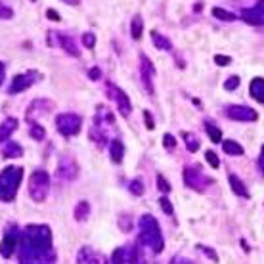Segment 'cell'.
<instances>
[{
    "label": "cell",
    "instance_id": "obj_1",
    "mask_svg": "<svg viewBox=\"0 0 264 264\" xmlns=\"http://www.w3.org/2000/svg\"><path fill=\"white\" fill-rule=\"evenodd\" d=\"M52 230L46 224H31L21 232L19 253H50Z\"/></svg>",
    "mask_w": 264,
    "mask_h": 264
},
{
    "label": "cell",
    "instance_id": "obj_2",
    "mask_svg": "<svg viewBox=\"0 0 264 264\" xmlns=\"http://www.w3.org/2000/svg\"><path fill=\"white\" fill-rule=\"evenodd\" d=\"M140 228V243L150 247L153 253H161L165 249V239L163 232L159 222L155 220V216L151 214H142L138 220Z\"/></svg>",
    "mask_w": 264,
    "mask_h": 264
},
{
    "label": "cell",
    "instance_id": "obj_3",
    "mask_svg": "<svg viewBox=\"0 0 264 264\" xmlns=\"http://www.w3.org/2000/svg\"><path fill=\"white\" fill-rule=\"evenodd\" d=\"M23 180V169L21 167H6L0 173V201H13L19 184Z\"/></svg>",
    "mask_w": 264,
    "mask_h": 264
},
{
    "label": "cell",
    "instance_id": "obj_4",
    "mask_svg": "<svg viewBox=\"0 0 264 264\" xmlns=\"http://www.w3.org/2000/svg\"><path fill=\"white\" fill-rule=\"evenodd\" d=\"M50 191V175L46 171H35L29 178V195L37 203H42Z\"/></svg>",
    "mask_w": 264,
    "mask_h": 264
},
{
    "label": "cell",
    "instance_id": "obj_5",
    "mask_svg": "<svg viewBox=\"0 0 264 264\" xmlns=\"http://www.w3.org/2000/svg\"><path fill=\"white\" fill-rule=\"evenodd\" d=\"M81 126H83V117L79 113H62L56 117V128L65 138L79 134Z\"/></svg>",
    "mask_w": 264,
    "mask_h": 264
},
{
    "label": "cell",
    "instance_id": "obj_6",
    "mask_svg": "<svg viewBox=\"0 0 264 264\" xmlns=\"http://www.w3.org/2000/svg\"><path fill=\"white\" fill-rule=\"evenodd\" d=\"M184 184L189 189L205 191V189L213 184V178L203 175L201 171H199V167H184Z\"/></svg>",
    "mask_w": 264,
    "mask_h": 264
},
{
    "label": "cell",
    "instance_id": "obj_7",
    "mask_svg": "<svg viewBox=\"0 0 264 264\" xmlns=\"http://www.w3.org/2000/svg\"><path fill=\"white\" fill-rule=\"evenodd\" d=\"M48 44H50V46H60L62 50H65L69 56H73V58H79V56H81V52H79V48L75 46L73 38L69 37V35H65V33H56V31L48 33Z\"/></svg>",
    "mask_w": 264,
    "mask_h": 264
},
{
    "label": "cell",
    "instance_id": "obj_8",
    "mask_svg": "<svg viewBox=\"0 0 264 264\" xmlns=\"http://www.w3.org/2000/svg\"><path fill=\"white\" fill-rule=\"evenodd\" d=\"M19 238H21V232L17 230V226H8L6 234H4V239L0 243V253H2L4 259H10L13 255V251L19 245Z\"/></svg>",
    "mask_w": 264,
    "mask_h": 264
},
{
    "label": "cell",
    "instance_id": "obj_9",
    "mask_svg": "<svg viewBox=\"0 0 264 264\" xmlns=\"http://www.w3.org/2000/svg\"><path fill=\"white\" fill-rule=\"evenodd\" d=\"M40 75L37 71H27V73H21V75H15L12 81V85L8 88V94H19V92H25L27 88H31L35 83H37Z\"/></svg>",
    "mask_w": 264,
    "mask_h": 264
},
{
    "label": "cell",
    "instance_id": "obj_10",
    "mask_svg": "<svg viewBox=\"0 0 264 264\" xmlns=\"http://www.w3.org/2000/svg\"><path fill=\"white\" fill-rule=\"evenodd\" d=\"M107 92H109V96L115 100L117 103V107H119V111L123 117H128V115L132 113V103H130V98L126 96V92H123L119 87H115L113 83H107Z\"/></svg>",
    "mask_w": 264,
    "mask_h": 264
},
{
    "label": "cell",
    "instance_id": "obj_11",
    "mask_svg": "<svg viewBox=\"0 0 264 264\" xmlns=\"http://www.w3.org/2000/svg\"><path fill=\"white\" fill-rule=\"evenodd\" d=\"M140 77H142V85L148 90V94H153V77H155V67L151 60L146 54H140Z\"/></svg>",
    "mask_w": 264,
    "mask_h": 264
},
{
    "label": "cell",
    "instance_id": "obj_12",
    "mask_svg": "<svg viewBox=\"0 0 264 264\" xmlns=\"http://www.w3.org/2000/svg\"><path fill=\"white\" fill-rule=\"evenodd\" d=\"M228 119H234V121H243V123H249V121H257L259 113L249 107V105H228L226 107Z\"/></svg>",
    "mask_w": 264,
    "mask_h": 264
},
{
    "label": "cell",
    "instance_id": "obj_13",
    "mask_svg": "<svg viewBox=\"0 0 264 264\" xmlns=\"http://www.w3.org/2000/svg\"><path fill=\"white\" fill-rule=\"evenodd\" d=\"M241 19L249 25H264V0H259L257 6L253 8H245L241 12Z\"/></svg>",
    "mask_w": 264,
    "mask_h": 264
},
{
    "label": "cell",
    "instance_id": "obj_14",
    "mask_svg": "<svg viewBox=\"0 0 264 264\" xmlns=\"http://www.w3.org/2000/svg\"><path fill=\"white\" fill-rule=\"evenodd\" d=\"M58 175L62 180H75L79 176V165L75 163V159L63 157L60 161V167H58Z\"/></svg>",
    "mask_w": 264,
    "mask_h": 264
},
{
    "label": "cell",
    "instance_id": "obj_15",
    "mask_svg": "<svg viewBox=\"0 0 264 264\" xmlns=\"http://www.w3.org/2000/svg\"><path fill=\"white\" fill-rule=\"evenodd\" d=\"M54 253L48 255H19V264H54Z\"/></svg>",
    "mask_w": 264,
    "mask_h": 264
},
{
    "label": "cell",
    "instance_id": "obj_16",
    "mask_svg": "<svg viewBox=\"0 0 264 264\" xmlns=\"http://www.w3.org/2000/svg\"><path fill=\"white\" fill-rule=\"evenodd\" d=\"M249 94H251V98L259 101V103H263L264 105V79L263 77H255L251 81V85H249Z\"/></svg>",
    "mask_w": 264,
    "mask_h": 264
},
{
    "label": "cell",
    "instance_id": "obj_17",
    "mask_svg": "<svg viewBox=\"0 0 264 264\" xmlns=\"http://www.w3.org/2000/svg\"><path fill=\"white\" fill-rule=\"evenodd\" d=\"M228 182H230V186L234 189V193H238L239 197H249V189L245 188V184L239 180L238 175L230 173V175H228Z\"/></svg>",
    "mask_w": 264,
    "mask_h": 264
},
{
    "label": "cell",
    "instance_id": "obj_18",
    "mask_svg": "<svg viewBox=\"0 0 264 264\" xmlns=\"http://www.w3.org/2000/svg\"><path fill=\"white\" fill-rule=\"evenodd\" d=\"M15 128H17V121H15L13 117H8V119L0 125V142H6V140L15 132Z\"/></svg>",
    "mask_w": 264,
    "mask_h": 264
},
{
    "label": "cell",
    "instance_id": "obj_19",
    "mask_svg": "<svg viewBox=\"0 0 264 264\" xmlns=\"http://www.w3.org/2000/svg\"><path fill=\"white\" fill-rule=\"evenodd\" d=\"M123 155H125V146H123V142H121V140H113V142L109 144V157H111V161L119 165L123 161Z\"/></svg>",
    "mask_w": 264,
    "mask_h": 264
},
{
    "label": "cell",
    "instance_id": "obj_20",
    "mask_svg": "<svg viewBox=\"0 0 264 264\" xmlns=\"http://www.w3.org/2000/svg\"><path fill=\"white\" fill-rule=\"evenodd\" d=\"M151 42H153V46L157 50H173V42L167 37H163L161 33H157V31H151Z\"/></svg>",
    "mask_w": 264,
    "mask_h": 264
},
{
    "label": "cell",
    "instance_id": "obj_21",
    "mask_svg": "<svg viewBox=\"0 0 264 264\" xmlns=\"http://www.w3.org/2000/svg\"><path fill=\"white\" fill-rule=\"evenodd\" d=\"M2 155H4L6 159L21 157V155H23V148H21L17 142H8V144L4 146V150H2Z\"/></svg>",
    "mask_w": 264,
    "mask_h": 264
},
{
    "label": "cell",
    "instance_id": "obj_22",
    "mask_svg": "<svg viewBox=\"0 0 264 264\" xmlns=\"http://www.w3.org/2000/svg\"><path fill=\"white\" fill-rule=\"evenodd\" d=\"M142 31H144V21H142V15H134L132 21H130V35L134 40L142 38Z\"/></svg>",
    "mask_w": 264,
    "mask_h": 264
},
{
    "label": "cell",
    "instance_id": "obj_23",
    "mask_svg": "<svg viewBox=\"0 0 264 264\" xmlns=\"http://www.w3.org/2000/svg\"><path fill=\"white\" fill-rule=\"evenodd\" d=\"M88 216H90V203L81 201L75 207V220H79V222H85V220H88Z\"/></svg>",
    "mask_w": 264,
    "mask_h": 264
},
{
    "label": "cell",
    "instance_id": "obj_24",
    "mask_svg": "<svg viewBox=\"0 0 264 264\" xmlns=\"http://www.w3.org/2000/svg\"><path fill=\"white\" fill-rule=\"evenodd\" d=\"M182 138L186 142V148H188L189 153H195L199 150V138L193 132H182Z\"/></svg>",
    "mask_w": 264,
    "mask_h": 264
},
{
    "label": "cell",
    "instance_id": "obj_25",
    "mask_svg": "<svg viewBox=\"0 0 264 264\" xmlns=\"http://www.w3.org/2000/svg\"><path fill=\"white\" fill-rule=\"evenodd\" d=\"M128 263L130 264H148L146 261V257H144V253L140 249V245H134L130 253H128Z\"/></svg>",
    "mask_w": 264,
    "mask_h": 264
},
{
    "label": "cell",
    "instance_id": "obj_26",
    "mask_svg": "<svg viewBox=\"0 0 264 264\" xmlns=\"http://www.w3.org/2000/svg\"><path fill=\"white\" fill-rule=\"evenodd\" d=\"M222 150L226 151L228 155H243V148L234 140H224L222 142Z\"/></svg>",
    "mask_w": 264,
    "mask_h": 264
},
{
    "label": "cell",
    "instance_id": "obj_27",
    "mask_svg": "<svg viewBox=\"0 0 264 264\" xmlns=\"http://www.w3.org/2000/svg\"><path fill=\"white\" fill-rule=\"evenodd\" d=\"M205 130H207V134H209V138L213 144H220L222 142V132H220V128H216L213 123H205Z\"/></svg>",
    "mask_w": 264,
    "mask_h": 264
},
{
    "label": "cell",
    "instance_id": "obj_28",
    "mask_svg": "<svg viewBox=\"0 0 264 264\" xmlns=\"http://www.w3.org/2000/svg\"><path fill=\"white\" fill-rule=\"evenodd\" d=\"M213 15L218 19V21H236V13L228 12L224 8H213Z\"/></svg>",
    "mask_w": 264,
    "mask_h": 264
},
{
    "label": "cell",
    "instance_id": "obj_29",
    "mask_svg": "<svg viewBox=\"0 0 264 264\" xmlns=\"http://www.w3.org/2000/svg\"><path fill=\"white\" fill-rule=\"evenodd\" d=\"M126 261H128L126 249H123V247L115 249L113 255H111V264H126Z\"/></svg>",
    "mask_w": 264,
    "mask_h": 264
},
{
    "label": "cell",
    "instance_id": "obj_30",
    "mask_svg": "<svg viewBox=\"0 0 264 264\" xmlns=\"http://www.w3.org/2000/svg\"><path fill=\"white\" fill-rule=\"evenodd\" d=\"M157 189L161 191V193H171L173 191V188H171V184H169V180L165 178L163 175H157Z\"/></svg>",
    "mask_w": 264,
    "mask_h": 264
},
{
    "label": "cell",
    "instance_id": "obj_31",
    "mask_svg": "<svg viewBox=\"0 0 264 264\" xmlns=\"http://www.w3.org/2000/svg\"><path fill=\"white\" fill-rule=\"evenodd\" d=\"M29 134H31V138L38 140V142H40V140H44V136H46L44 128H42L40 125H37V123H35V125H31V130H29Z\"/></svg>",
    "mask_w": 264,
    "mask_h": 264
},
{
    "label": "cell",
    "instance_id": "obj_32",
    "mask_svg": "<svg viewBox=\"0 0 264 264\" xmlns=\"http://www.w3.org/2000/svg\"><path fill=\"white\" fill-rule=\"evenodd\" d=\"M128 189H130L132 195H142V193H144V184H142V180H132V182L128 184Z\"/></svg>",
    "mask_w": 264,
    "mask_h": 264
},
{
    "label": "cell",
    "instance_id": "obj_33",
    "mask_svg": "<svg viewBox=\"0 0 264 264\" xmlns=\"http://www.w3.org/2000/svg\"><path fill=\"white\" fill-rule=\"evenodd\" d=\"M90 255H92V249L90 247H83L79 255H77V264H87L88 259H90Z\"/></svg>",
    "mask_w": 264,
    "mask_h": 264
},
{
    "label": "cell",
    "instance_id": "obj_34",
    "mask_svg": "<svg viewBox=\"0 0 264 264\" xmlns=\"http://www.w3.org/2000/svg\"><path fill=\"white\" fill-rule=\"evenodd\" d=\"M205 157H207V161H209V165H211V167H213V169H218V167H220V159H218V157H216V153H214V151H205Z\"/></svg>",
    "mask_w": 264,
    "mask_h": 264
},
{
    "label": "cell",
    "instance_id": "obj_35",
    "mask_svg": "<svg viewBox=\"0 0 264 264\" xmlns=\"http://www.w3.org/2000/svg\"><path fill=\"white\" fill-rule=\"evenodd\" d=\"M197 249L205 253V255H207V257H209V259H211L213 263H218V255L214 253V249H211V247H207V245H197Z\"/></svg>",
    "mask_w": 264,
    "mask_h": 264
},
{
    "label": "cell",
    "instance_id": "obj_36",
    "mask_svg": "<svg viewBox=\"0 0 264 264\" xmlns=\"http://www.w3.org/2000/svg\"><path fill=\"white\" fill-rule=\"evenodd\" d=\"M163 144H165V150L167 151H173L176 148V140L173 134H165L163 136Z\"/></svg>",
    "mask_w": 264,
    "mask_h": 264
},
{
    "label": "cell",
    "instance_id": "obj_37",
    "mask_svg": "<svg viewBox=\"0 0 264 264\" xmlns=\"http://www.w3.org/2000/svg\"><path fill=\"white\" fill-rule=\"evenodd\" d=\"M87 264H107V261H105V257L101 253H92Z\"/></svg>",
    "mask_w": 264,
    "mask_h": 264
},
{
    "label": "cell",
    "instance_id": "obj_38",
    "mask_svg": "<svg viewBox=\"0 0 264 264\" xmlns=\"http://www.w3.org/2000/svg\"><path fill=\"white\" fill-rule=\"evenodd\" d=\"M238 87H239V77H238V75L228 77V81H226V83H224V88L232 92V90H236V88H238Z\"/></svg>",
    "mask_w": 264,
    "mask_h": 264
},
{
    "label": "cell",
    "instance_id": "obj_39",
    "mask_svg": "<svg viewBox=\"0 0 264 264\" xmlns=\"http://www.w3.org/2000/svg\"><path fill=\"white\" fill-rule=\"evenodd\" d=\"M81 38H83V44H85L87 48H94V44H96V37H94V33H85Z\"/></svg>",
    "mask_w": 264,
    "mask_h": 264
},
{
    "label": "cell",
    "instance_id": "obj_40",
    "mask_svg": "<svg viewBox=\"0 0 264 264\" xmlns=\"http://www.w3.org/2000/svg\"><path fill=\"white\" fill-rule=\"evenodd\" d=\"M12 15H13L12 8H10V6H6L4 2H0V19H10Z\"/></svg>",
    "mask_w": 264,
    "mask_h": 264
},
{
    "label": "cell",
    "instance_id": "obj_41",
    "mask_svg": "<svg viewBox=\"0 0 264 264\" xmlns=\"http://www.w3.org/2000/svg\"><path fill=\"white\" fill-rule=\"evenodd\" d=\"M159 205H161V209H163L167 214H173V211H175V209H173V203L169 201L167 197H161V199H159Z\"/></svg>",
    "mask_w": 264,
    "mask_h": 264
},
{
    "label": "cell",
    "instance_id": "obj_42",
    "mask_svg": "<svg viewBox=\"0 0 264 264\" xmlns=\"http://www.w3.org/2000/svg\"><path fill=\"white\" fill-rule=\"evenodd\" d=\"M214 63L224 67V65H230V63H232V58H230V56H220V54H216V56H214Z\"/></svg>",
    "mask_w": 264,
    "mask_h": 264
},
{
    "label": "cell",
    "instance_id": "obj_43",
    "mask_svg": "<svg viewBox=\"0 0 264 264\" xmlns=\"http://www.w3.org/2000/svg\"><path fill=\"white\" fill-rule=\"evenodd\" d=\"M144 119H146V126H148V130H153L155 125H153V119H151L150 111H144Z\"/></svg>",
    "mask_w": 264,
    "mask_h": 264
},
{
    "label": "cell",
    "instance_id": "obj_44",
    "mask_svg": "<svg viewBox=\"0 0 264 264\" xmlns=\"http://www.w3.org/2000/svg\"><path fill=\"white\" fill-rule=\"evenodd\" d=\"M88 77H90L92 81H98V79L101 77V71L98 69V67H94V69H90V71H88Z\"/></svg>",
    "mask_w": 264,
    "mask_h": 264
},
{
    "label": "cell",
    "instance_id": "obj_45",
    "mask_svg": "<svg viewBox=\"0 0 264 264\" xmlns=\"http://www.w3.org/2000/svg\"><path fill=\"white\" fill-rule=\"evenodd\" d=\"M171 264H193L189 259H184V257H175L173 261H171Z\"/></svg>",
    "mask_w": 264,
    "mask_h": 264
},
{
    "label": "cell",
    "instance_id": "obj_46",
    "mask_svg": "<svg viewBox=\"0 0 264 264\" xmlns=\"http://www.w3.org/2000/svg\"><path fill=\"white\" fill-rule=\"evenodd\" d=\"M46 15H48L50 19H54V21H60V13L54 12V10H48V12H46Z\"/></svg>",
    "mask_w": 264,
    "mask_h": 264
},
{
    "label": "cell",
    "instance_id": "obj_47",
    "mask_svg": "<svg viewBox=\"0 0 264 264\" xmlns=\"http://www.w3.org/2000/svg\"><path fill=\"white\" fill-rule=\"evenodd\" d=\"M4 77H6V67H4V63L0 62V87L4 83Z\"/></svg>",
    "mask_w": 264,
    "mask_h": 264
},
{
    "label": "cell",
    "instance_id": "obj_48",
    "mask_svg": "<svg viewBox=\"0 0 264 264\" xmlns=\"http://www.w3.org/2000/svg\"><path fill=\"white\" fill-rule=\"evenodd\" d=\"M259 167H261V171L264 173V146H263V151H261V157H259Z\"/></svg>",
    "mask_w": 264,
    "mask_h": 264
},
{
    "label": "cell",
    "instance_id": "obj_49",
    "mask_svg": "<svg viewBox=\"0 0 264 264\" xmlns=\"http://www.w3.org/2000/svg\"><path fill=\"white\" fill-rule=\"evenodd\" d=\"M62 2H65V4H71V6H77L81 0H62Z\"/></svg>",
    "mask_w": 264,
    "mask_h": 264
}]
</instances>
